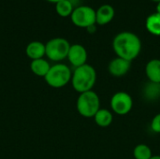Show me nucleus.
I'll use <instances>...</instances> for the list:
<instances>
[{"instance_id": "1", "label": "nucleus", "mask_w": 160, "mask_h": 159, "mask_svg": "<svg viewBox=\"0 0 160 159\" xmlns=\"http://www.w3.org/2000/svg\"><path fill=\"white\" fill-rule=\"evenodd\" d=\"M112 49L118 57L131 62L139 56L142 51V41L136 34L124 31L114 37Z\"/></svg>"}, {"instance_id": "2", "label": "nucleus", "mask_w": 160, "mask_h": 159, "mask_svg": "<svg viewBox=\"0 0 160 159\" xmlns=\"http://www.w3.org/2000/svg\"><path fill=\"white\" fill-rule=\"evenodd\" d=\"M97 81V71L91 65L85 64L76 67L72 73L71 84L74 90L80 94L91 91Z\"/></svg>"}, {"instance_id": "3", "label": "nucleus", "mask_w": 160, "mask_h": 159, "mask_svg": "<svg viewBox=\"0 0 160 159\" xmlns=\"http://www.w3.org/2000/svg\"><path fill=\"white\" fill-rule=\"evenodd\" d=\"M77 111L85 118H94L100 110V98L94 91H87L80 94L77 99Z\"/></svg>"}, {"instance_id": "4", "label": "nucleus", "mask_w": 160, "mask_h": 159, "mask_svg": "<svg viewBox=\"0 0 160 159\" xmlns=\"http://www.w3.org/2000/svg\"><path fill=\"white\" fill-rule=\"evenodd\" d=\"M72 72L70 68L62 63L51 67L49 72L44 77L46 83L52 88H62L71 82Z\"/></svg>"}, {"instance_id": "5", "label": "nucleus", "mask_w": 160, "mask_h": 159, "mask_svg": "<svg viewBox=\"0 0 160 159\" xmlns=\"http://www.w3.org/2000/svg\"><path fill=\"white\" fill-rule=\"evenodd\" d=\"M46 56L53 62H60L68 58L70 48L69 42L64 37H54L50 39L46 44Z\"/></svg>"}, {"instance_id": "6", "label": "nucleus", "mask_w": 160, "mask_h": 159, "mask_svg": "<svg viewBox=\"0 0 160 159\" xmlns=\"http://www.w3.org/2000/svg\"><path fill=\"white\" fill-rule=\"evenodd\" d=\"M72 23L81 28H88L91 25L97 24L96 10L86 5H80L76 7L70 16Z\"/></svg>"}, {"instance_id": "7", "label": "nucleus", "mask_w": 160, "mask_h": 159, "mask_svg": "<svg viewBox=\"0 0 160 159\" xmlns=\"http://www.w3.org/2000/svg\"><path fill=\"white\" fill-rule=\"evenodd\" d=\"M133 107V99L127 92H117L111 98V108L117 115H126Z\"/></svg>"}, {"instance_id": "8", "label": "nucleus", "mask_w": 160, "mask_h": 159, "mask_svg": "<svg viewBox=\"0 0 160 159\" xmlns=\"http://www.w3.org/2000/svg\"><path fill=\"white\" fill-rule=\"evenodd\" d=\"M87 57H88V53L84 46L81 44L70 45L68 54V59L75 68L85 65L87 61Z\"/></svg>"}, {"instance_id": "9", "label": "nucleus", "mask_w": 160, "mask_h": 159, "mask_svg": "<svg viewBox=\"0 0 160 159\" xmlns=\"http://www.w3.org/2000/svg\"><path fill=\"white\" fill-rule=\"evenodd\" d=\"M131 67V62L128 61L126 59H123L121 57H115L113 58L108 66L109 73L116 78H120L125 76Z\"/></svg>"}, {"instance_id": "10", "label": "nucleus", "mask_w": 160, "mask_h": 159, "mask_svg": "<svg viewBox=\"0 0 160 159\" xmlns=\"http://www.w3.org/2000/svg\"><path fill=\"white\" fill-rule=\"evenodd\" d=\"M115 16V9L110 4H104L96 10L97 24L106 25L110 23Z\"/></svg>"}, {"instance_id": "11", "label": "nucleus", "mask_w": 160, "mask_h": 159, "mask_svg": "<svg viewBox=\"0 0 160 159\" xmlns=\"http://www.w3.org/2000/svg\"><path fill=\"white\" fill-rule=\"evenodd\" d=\"M25 54L31 60L40 59L46 56L45 44L40 41H32L25 48Z\"/></svg>"}, {"instance_id": "12", "label": "nucleus", "mask_w": 160, "mask_h": 159, "mask_svg": "<svg viewBox=\"0 0 160 159\" xmlns=\"http://www.w3.org/2000/svg\"><path fill=\"white\" fill-rule=\"evenodd\" d=\"M145 73L151 82L160 83V59L150 60L145 67Z\"/></svg>"}, {"instance_id": "13", "label": "nucleus", "mask_w": 160, "mask_h": 159, "mask_svg": "<svg viewBox=\"0 0 160 159\" xmlns=\"http://www.w3.org/2000/svg\"><path fill=\"white\" fill-rule=\"evenodd\" d=\"M51 65L50 63L44 59V58H40V59H36V60H32L30 63V69L31 71L38 77H45L47 75V73L49 72L50 68H51Z\"/></svg>"}, {"instance_id": "14", "label": "nucleus", "mask_w": 160, "mask_h": 159, "mask_svg": "<svg viewBox=\"0 0 160 159\" xmlns=\"http://www.w3.org/2000/svg\"><path fill=\"white\" fill-rule=\"evenodd\" d=\"M145 28L146 30L157 37L160 36V14L155 12L149 15L145 21Z\"/></svg>"}, {"instance_id": "15", "label": "nucleus", "mask_w": 160, "mask_h": 159, "mask_svg": "<svg viewBox=\"0 0 160 159\" xmlns=\"http://www.w3.org/2000/svg\"><path fill=\"white\" fill-rule=\"evenodd\" d=\"M96 124L100 127H109L113 121L112 113L108 111L107 109H100L96 115L94 116Z\"/></svg>"}, {"instance_id": "16", "label": "nucleus", "mask_w": 160, "mask_h": 159, "mask_svg": "<svg viewBox=\"0 0 160 159\" xmlns=\"http://www.w3.org/2000/svg\"><path fill=\"white\" fill-rule=\"evenodd\" d=\"M75 7L71 3L70 0H62L55 4V11L56 13L63 18L70 17Z\"/></svg>"}, {"instance_id": "17", "label": "nucleus", "mask_w": 160, "mask_h": 159, "mask_svg": "<svg viewBox=\"0 0 160 159\" xmlns=\"http://www.w3.org/2000/svg\"><path fill=\"white\" fill-rule=\"evenodd\" d=\"M133 156L135 159H151L153 157L151 148L143 143L138 144L134 148Z\"/></svg>"}, {"instance_id": "18", "label": "nucleus", "mask_w": 160, "mask_h": 159, "mask_svg": "<svg viewBox=\"0 0 160 159\" xmlns=\"http://www.w3.org/2000/svg\"><path fill=\"white\" fill-rule=\"evenodd\" d=\"M151 128L155 133H160V113H158L151 122Z\"/></svg>"}, {"instance_id": "19", "label": "nucleus", "mask_w": 160, "mask_h": 159, "mask_svg": "<svg viewBox=\"0 0 160 159\" xmlns=\"http://www.w3.org/2000/svg\"><path fill=\"white\" fill-rule=\"evenodd\" d=\"M86 30L89 32V33H91V34H93V33H95L96 31H97V27H96V24L95 25H91V26H89L88 28H86Z\"/></svg>"}, {"instance_id": "20", "label": "nucleus", "mask_w": 160, "mask_h": 159, "mask_svg": "<svg viewBox=\"0 0 160 159\" xmlns=\"http://www.w3.org/2000/svg\"><path fill=\"white\" fill-rule=\"evenodd\" d=\"M156 9H157V13L160 14V2L157 3V7H156Z\"/></svg>"}, {"instance_id": "21", "label": "nucleus", "mask_w": 160, "mask_h": 159, "mask_svg": "<svg viewBox=\"0 0 160 159\" xmlns=\"http://www.w3.org/2000/svg\"><path fill=\"white\" fill-rule=\"evenodd\" d=\"M46 1H48V2H50V3L56 4V3H58V2H60V1H62V0H46Z\"/></svg>"}, {"instance_id": "22", "label": "nucleus", "mask_w": 160, "mask_h": 159, "mask_svg": "<svg viewBox=\"0 0 160 159\" xmlns=\"http://www.w3.org/2000/svg\"><path fill=\"white\" fill-rule=\"evenodd\" d=\"M151 159H160V156H153Z\"/></svg>"}, {"instance_id": "23", "label": "nucleus", "mask_w": 160, "mask_h": 159, "mask_svg": "<svg viewBox=\"0 0 160 159\" xmlns=\"http://www.w3.org/2000/svg\"><path fill=\"white\" fill-rule=\"evenodd\" d=\"M151 1H153V2H156V3H158V2H160V0H151Z\"/></svg>"}, {"instance_id": "24", "label": "nucleus", "mask_w": 160, "mask_h": 159, "mask_svg": "<svg viewBox=\"0 0 160 159\" xmlns=\"http://www.w3.org/2000/svg\"><path fill=\"white\" fill-rule=\"evenodd\" d=\"M159 87H160V83H159Z\"/></svg>"}]
</instances>
